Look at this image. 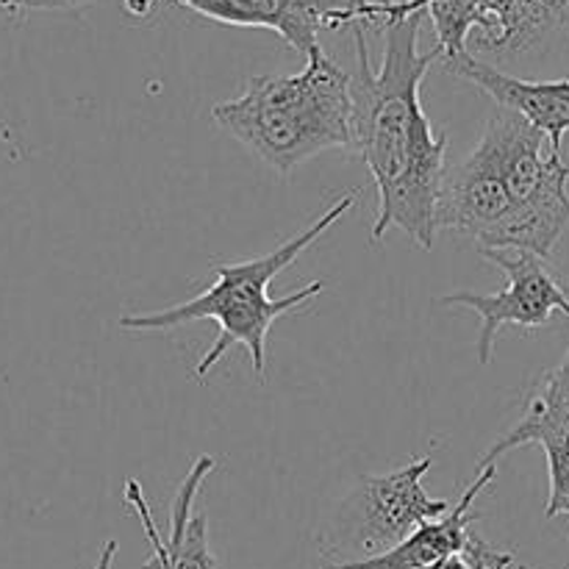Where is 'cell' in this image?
Returning a JSON list of instances; mask_svg holds the SVG:
<instances>
[{
    "label": "cell",
    "instance_id": "obj_1",
    "mask_svg": "<svg viewBox=\"0 0 569 569\" xmlns=\"http://www.w3.org/2000/svg\"><path fill=\"white\" fill-rule=\"evenodd\" d=\"M420 14L383 22V53L378 70L370 61L361 26L356 28L353 128L356 153L365 159L378 192L370 239L403 231L417 248L437 242V203L445 181L448 133L433 131L422 109L420 89L442 48L420 53Z\"/></svg>",
    "mask_w": 569,
    "mask_h": 569
},
{
    "label": "cell",
    "instance_id": "obj_13",
    "mask_svg": "<svg viewBox=\"0 0 569 569\" xmlns=\"http://www.w3.org/2000/svg\"><path fill=\"white\" fill-rule=\"evenodd\" d=\"M539 448L548 456V476H550V498L545 517H569V431L556 433L545 439Z\"/></svg>",
    "mask_w": 569,
    "mask_h": 569
},
{
    "label": "cell",
    "instance_id": "obj_19",
    "mask_svg": "<svg viewBox=\"0 0 569 569\" xmlns=\"http://www.w3.org/2000/svg\"><path fill=\"white\" fill-rule=\"evenodd\" d=\"M142 569H167V567L161 565V559H159V556H153V553H150V559L144 561V567H142Z\"/></svg>",
    "mask_w": 569,
    "mask_h": 569
},
{
    "label": "cell",
    "instance_id": "obj_7",
    "mask_svg": "<svg viewBox=\"0 0 569 569\" xmlns=\"http://www.w3.org/2000/svg\"><path fill=\"white\" fill-rule=\"evenodd\" d=\"M481 256L506 272V287L492 295L450 292L439 298V306L470 309L481 317L478 361L492 365L500 328H545L556 311L569 317V292L548 270V259H539L528 250H481Z\"/></svg>",
    "mask_w": 569,
    "mask_h": 569
},
{
    "label": "cell",
    "instance_id": "obj_16",
    "mask_svg": "<svg viewBox=\"0 0 569 569\" xmlns=\"http://www.w3.org/2000/svg\"><path fill=\"white\" fill-rule=\"evenodd\" d=\"M381 3L383 0H348L350 26H361V22H381Z\"/></svg>",
    "mask_w": 569,
    "mask_h": 569
},
{
    "label": "cell",
    "instance_id": "obj_8",
    "mask_svg": "<svg viewBox=\"0 0 569 569\" xmlns=\"http://www.w3.org/2000/svg\"><path fill=\"white\" fill-rule=\"evenodd\" d=\"M161 0H126L128 14L144 17ZM200 17L239 28H267L300 56L320 44V31L350 26L348 0H170Z\"/></svg>",
    "mask_w": 569,
    "mask_h": 569
},
{
    "label": "cell",
    "instance_id": "obj_4",
    "mask_svg": "<svg viewBox=\"0 0 569 569\" xmlns=\"http://www.w3.org/2000/svg\"><path fill=\"white\" fill-rule=\"evenodd\" d=\"M545 133L515 111L498 109L478 142L498 164L517 206L509 250L548 259L569 228V164L561 153H545Z\"/></svg>",
    "mask_w": 569,
    "mask_h": 569
},
{
    "label": "cell",
    "instance_id": "obj_2",
    "mask_svg": "<svg viewBox=\"0 0 569 569\" xmlns=\"http://www.w3.org/2000/svg\"><path fill=\"white\" fill-rule=\"evenodd\" d=\"M211 120L278 176L326 150L356 153L353 76L317 44L295 76L250 78L239 98L217 103Z\"/></svg>",
    "mask_w": 569,
    "mask_h": 569
},
{
    "label": "cell",
    "instance_id": "obj_9",
    "mask_svg": "<svg viewBox=\"0 0 569 569\" xmlns=\"http://www.w3.org/2000/svg\"><path fill=\"white\" fill-rule=\"evenodd\" d=\"M217 470L214 456H200L192 461L187 478L178 487L176 500L170 511V537L161 539L148 503H144L142 483L128 478L126 481V503L133 515L142 520L144 537L150 542V553L159 556L167 569H217V559L209 550V517L203 511H194L200 487L206 478Z\"/></svg>",
    "mask_w": 569,
    "mask_h": 569
},
{
    "label": "cell",
    "instance_id": "obj_12",
    "mask_svg": "<svg viewBox=\"0 0 569 569\" xmlns=\"http://www.w3.org/2000/svg\"><path fill=\"white\" fill-rule=\"evenodd\" d=\"M569 431V350L559 367L545 372L526 398L520 420L478 459V470L495 467L500 456L526 445H542L548 437Z\"/></svg>",
    "mask_w": 569,
    "mask_h": 569
},
{
    "label": "cell",
    "instance_id": "obj_3",
    "mask_svg": "<svg viewBox=\"0 0 569 569\" xmlns=\"http://www.w3.org/2000/svg\"><path fill=\"white\" fill-rule=\"evenodd\" d=\"M359 194L361 189L345 192L342 198H339L337 203H331V209L322 211L306 231L287 239V242L278 244L270 253L256 256V259L248 261H237V264L217 261V281L209 283L203 292L194 295L187 303H178L159 311H144V315H122L120 328H126V331H170V328L189 326V322L214 320L220 333H217L214 345L206 350V356L198 361V367H194V378L203 381V378L209 376L211 367L228 353V348L242 345V348L248 350L250 361H253L256 381L264 383L267 337H270L272 322H276L278 317L289 315V311L300 309V306L309 303V300H315L317 295L326 289L322 281H311L309 287L298 289V292L287 295V298L272 300V278L281 276L283 270H289V267L300 259L303 250H309L328 228L337 226V222L359 203Z\"/></svg>",
    "mask_w": 569,
    "mask_h": 569
},
{
    "label": "cell",
    "instance_id": "obj_5",
    "mask_svg": "<svg viewBox=\"0 0 569 569\" xmlns=\"http://www.w3.org/2000/svg\"><path fill=\"white\" fill-rule=\"evenodd\" d=\"M431 465V456H422L389 476L359 478L320 533L322 556L339 559L337 565L372 559L403 542L422 522L448 515V500L431 498L422 487Z\"/></svg>",
    "mask_w": 569,
    "mask_h": 569
},
{
    "label": "cell",
    "instance_id": "obj_11",
    "mask_svg": "<svg viewBox=\"0 0 569 569\" xmlns=\"http://www.w3.org/2000/svg\"><path fill=\"white\" fill-rule=\"evenodd\" d=\"M495 476H498V467L478 470L476 481L465 489L459 503L450 506L448 515L439 517V520L422 522L417 531H411L403 542L395 545L387 553L372 556V559L365 561L331 565L328 569H428L431 565H437V561L448 559V556L465 553L467 539L472 533L470 526L478 520L472 506L481 498V492H487L492 487Z\"/></svg>",
    "mask_w": 569,
    "mask_h": 569
},
{
    "label": "cell",
    "instance_id": "obj_15",
    "mask_svg": "<svg viewBox=\"0 0 569 569\" xmlns=\"http://www.w3.org/2000/svg\"><path fill=\"white\" fill-rule=\"evenodd\" d=\"M89 3L94 0H0V9L20 14V11H72Z\"/></svg>",
    "mask_w": 569,
    "mask_h": 569
},
{
    "label": "cell",
    "instance_id": "obj_10",
    "mask_svg": "<svg viewBox=\"0 0 569 569\" xmlns=\"http://www.w3.org/2000/svg\"><path fill=\"white\" fill-rule=\"evenodd\" d=\"M453 76L481 87L500 109L515 111L522 120L537 126L548 137L550 150L561 153V142L569 131V78L561 81H526L509 76L489 61L478 59L472 50L445 61Z\"/></svg>",
    "mask_w": 569,
    "mask_h": 569
},
{
    "label": "cell",
    "instance_id": "obj_6",
    "mask_svg": "<svg viewBox=\"0 0 569 569\" xmlns=\"http://www.w3.org/2000/svg\"><path fill=\"white\" fill-rule=\"evenodd\" d=\"M420 14L433 22L442 61L467 53H522L569 20V0H389L387 22Z\"/></svg>",
    "mask_w": 569,
    "mask_h": 569
},
{
    "label": "cell",
    "instance_id": "obj_17",
    "mask_svg": "<svg viewBox=\"0 0 569 569\" xmlns=\"http://www.w3.org/2000/svg\"><path fill=\"white\" fill-rule=\"evenodd\" d=\"M117 550H120V545H117L114 539H109V542L103 545V550H100L98 561H94V567H92V569H111V567H114V556H117Z\"/></svg>",
    "mask_w": 569,
    "mask_h": 569
},
{
    "label": "cell",
    "instance_id": "obj_14",
    "mask_svg": "<svg viewBox=\"0 0 569 569\" xmlns=\"http://www.w3.org/2000/svg\"><path fill=\"white\" fill-rule=\"evenodd\" d=\"M467 561L472 569H511L515 567V553L509 550H495L487 539H481L478 533H470L465 548Z\"/></svg>",
    "mask_w": 569,
    "mask_h": 569
},
{
    "label": "cell",
    "instance_id": "obj_18",
    "mask_svg": "<svg viewBox=\"0 0 569 569\" xmlns=\"http://www.w3.org/2000/svg\"><path fill=\"white\" fill-rule=\"evenodd\" d=\"M428 569H472V567L465 553H456V556H448V559L437 561V565H431Z\"/></svg>",
    "mask_w": 569,
    "mask_h": 569
}]
</instances>
